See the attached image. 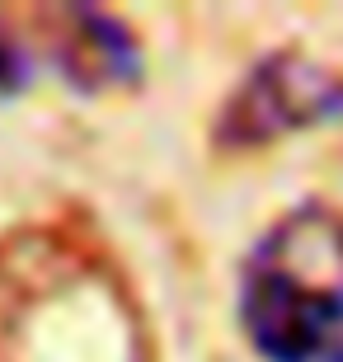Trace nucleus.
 <instances>
[{"label": "nucleus", "mask_w": 343, "mask_h": 362, "mask_svg": "<svg viewBox=\"0 0 343 362\" xmlns=\"http://www.w3.org/2000/svg\"><path fill=\"white\" fill-rule=\"evenodd\" d=\"M240 320L264 362H343V221L301 207L254 250Z\"/></svg>", "instance_id": "f257e3e1"}, {"label": "nucleus", "mask_w": 343, "mask_h": 362, "mask_svg": "<svg viewBox=\"0 0 343 362\" xmlns=\"http://www.w3.org/2000/svg\"><path fill=\"white\" fill-rule=\"evenodd\" d=\"M325 118H343V81L320 71L301 57H268L264 66L236 90V99L221 108V136L226 146H259L282 132L310 127Z\"/></svg>", "instance_id": "f03ea898"}, {"label": "nucleus", "mask_w": 343, "mask_h": 362, "mask_svg": "<svg viewBox=\"0 0 343 362\" xmlns=\"http://www.w3.org/2000/svg\"><path fill=\"white\" fill-rule=\"evenodd\" d=\"M71 24L80 33V57L71 62V76H80L85 85H104V81H132L136 76V47L127 38V28L118 19H108L99 10H71Z\"/></svg>", "instance_id": "7ed1b4c3"}, {"label": "nucleus", "mask_w": 343, "mask_h": 362, "mask_svg": "<svg viewBox=\"0 0 343 362\" xmlns=\"http://www.w3.org/2000/svg\"><path fill=\"white\" fill-rule=\"evenodd\" d=\"M24 85V62L10 52V47H0V94H10Z\"/></svg>", "instance_id": "20e7f679"}]
</instances>
